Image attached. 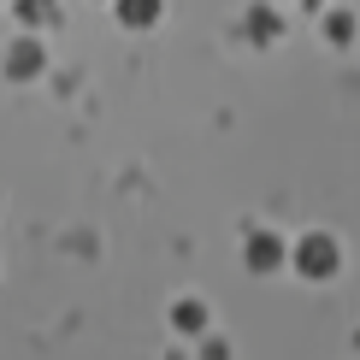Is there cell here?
Wrapping results in <instances>:
<instances>
[{
    "label": "cell",
    "instance_id": "6da1fadb",
    "mask_svg": "<svg viewBox=\"0 0 360 360\" xmlns=\"http://www.w3.org/2000/svg\"><path fill=\"white\" fill-rule=\"evenodd\" d=\"M337 266H342V254L331 236H302V248H295V272L302 278H331Z\"/></svg>",
    "mask_w": 360,
    "mask_h": 360
},
{
    "label": "cell",
    "instance_id": "7a4b0ae2",
    "mask_svg": "<svg viewBox=\"0 0 360 360\" xmlns=\"http://www.w3.org/2000/svg\"><path fill=\"white\" fill-rule=\"evenodd\" d=\"M283 260H290V248H283L272 231H254L248 236V266H254V272H272V266H283Z\"/></svg>",
    "mask_w": 360,
    "mask_h": 360
},
{
    "label": "cell",
    "instance_id": "3957f363",
    "mask_svg": "<svg viewBox=\"0 0 360 360\" xmlns=\"http://www.w3.org/2000/svg\"><path fill=\"white\" fill-rule=\"evenodd\" d=\"M172 319H177V331H184V337H201V331H207V307H201V302H177Z\"/></svg>",
    "mask_w": 360,
    "mask_h": 360
},
{
    "label": "cell",
    "instance_id": "277c9868",
    "mask_svg": "<svg viewBox=\"0 0 360 360\" xmlns=\"http://www.w3.org/2000/svg\"><path fill=\"white\" fill-rule=\"evenodd\" d=\"M118 18H124L130 30H142V24L160 18V0H118Z\"/></svg>",
    "mask_w": 360,
    "mask_h": 360
},
{
    "label": "cell",
    "instance_id": "5b68a950",
    "mask_svg": "<svg viewBox=\"0 0 360 360\" xmlns=\"http://www.w3.org/2000/svg\"><path fill=\"white\" fill-rule=\"evenodd\" d=\"M41 65V53H36V41H18V53H12V77H30V71Z\"/></svg>",
    "mask_w": 360,
    "mask_h": 360
},
{
    "label": "cell",
    "instance_id": "8992f818",
    "mask_svg": "<svg viewBox=\"0 0 360 360\" xmlns=\"http://www.w3.org/2000/svg\"><path fill=\"white\" fill-rule=\"evenodd\" d=\"M325 30H331V36H337V41H349V36H354V18H349V12H337V18H331V24H325Z\"/></svg>",
    "mask_w": 360,
    "mask_h": 360
},
{
    "label": "cell",
    "instance_id": "52a82bcc",
    "mask_svg": "<svg viewBox=\"0 0 360 360\" xmlns=\"http://www.w3.org/2000/svg\"><path fill=\"white\" fill-rule=\"evenodd\" d=\"M18 12H24V18H30V24H36V18H48V12H53V6H48V0H18Z\"/></svg>",
    "mask_w": 360,
    "mask_h": 360
}]
</instances>
